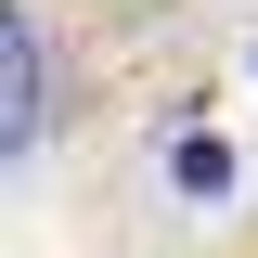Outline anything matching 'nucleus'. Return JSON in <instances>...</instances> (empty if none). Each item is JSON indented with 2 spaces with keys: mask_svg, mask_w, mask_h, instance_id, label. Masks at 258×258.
Masks as SVG:
<instances>
[{
  "mask_svg": "<svg viewBox=\"0 0 258 258\" xmlns=\"http://www.w3.org/2000/svg\"><path fill=\"white\" fill-rule=\"evenodd\" d=\"M0 78H13V129H0V142L26 155L39 129H52V52H39V26H26V13H0Z\"/></svg>",
  "mask_w": 258,
  "mask_h": 258,
  "instance_id": "f257e3e1",
  "label": "nucleus"
},
{
  "mask_svg": "<svg viewBox=\"0 0 258 258\" xmlns=\"http://www.w3.org/2000/svg\"><path fill=\"white\" fill-rule=\"evenodd\" d=\"M168 181H181V194H220L232 155H220V142H168Z\"/></svg>",
  "mask_w": 258,
  "mask_h": 258,
  "instance_id": "f03ea898",
  "label": "nucleus"
}]
</instances>
